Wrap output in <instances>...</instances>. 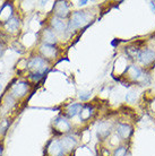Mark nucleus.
<instances>
[{"label": "nucleus", "mask_w": 155, "mask_h": 156, "mask_svg": "<svg viewBox=\"0 0 155 156\" xmlns=\"http://www.w3.org/2000/svg\"><path fill=\"white\" fill-rule=\"evenodd\" d=\"M43 77H44V75L39 74V73H31L30 74V78H31L32 80H34V82H39Z\"/></svg>", "instance_id": "aec40b11"}, {"label": "nucleus", "mask_w": 155, "mask_h": 156, "mask_svg": "<svg viewBox=\"0 0 155 156\" xmlns=\"http://www.w3.org/2000/svg\"><path fill=\"white\" fill-rule=\"evenodd\" d=\"M126 155H127V148L124 146L118 147L114 151V154H113V156H126Z\"/></svg>", "instance_id": "6ab92c4d"}, {"label": "nucleus", "mask_w": 155, "mask_h": 156, "mask_svg": "<svg viewBox=\"0 0 155 156\" xmlns=\"http://www.w3.org/2000/svg\"><path fill=\"white\" fill-rule=\"evenodd\" d=\"M28 69L31 70V73H39V74L45 75L49 67H48V61L42 57H34L32 58L28 63H27Z\"/></svg>", "instance_id": "f257e3e1"}, {"label": "nucleus", "mask_w": 155, "mask_h": 156, "mask_svg": "<svg viewBox=\"0 0 155 156\" xmlns=\"http://www.w3.org/2000/svg\"><path fill=\"white\" fill-rule=\"evenodd\" d=\"M0 90H1V85H0Z\"/></svg>", "instance_id": "b1692460"}, {"label": "nucleus", "mask_w": 155, "mask_h": 156, "mask_svg": "<svg viewBox=\"0 0 155 156\" xmlns=\"http://www.w3.org/2000/svg\"><path fill=\"white\" fill-rule=\"evenodd\" d=\"M137 58H138L140 63H143L145 66H146V65H150V63L153 62L155 60V51L151 50V49L142 50Z\"/></svg>", "instance_id": "39448f33"}, {"label": "nucleus", "mask_w": 155, "mask_h": 156, "mask_svg": "<svg viewBox=\"0 0 155 156\" xmlns=\"http://www.w3.org/2000/svg\"><path fill=\"white\" fill-rule=\"evenodd\" d=\"M87 4V1H79V2H78V5H79V6H84V5H86Z\"/></svg>", "instance_id": "4be33fe9"}, {"label": "nucleus", "mask_w": 155, "mask_h": 156, "mask_svg": "<svg viewBox=\"0 0 155 156\" xmlns=\"http://www.w3.org/2000/svg\"><path fill=\"white\" fill-rule=\"evenodd\" d=\"M51 27L52 30H54L56 32H59V33H62V32L66 31V24L62 20L58 18V17H53L51 20Z\"/></svg>", "instance_id": "ddd939ff"}, {"label": "nucleus", "mask_w": 155, "mask_h": 156, "mask_svg": "<svg viewBox=\"0 0 155 156\" xmlns=\"http://www.w3.org/2000/svg\"><path fill=\"white\" fill-rule=\"evenodd\" d=\"M40 52L42 55V58L44 59H53L57 57V49L54 45H50V44L43 43L40 47Z\"/></svg>", "instance_id": "0eeeda50"}, {"label": "nucleus", "mask_w": 155, "mask_h": 156, "mask_svg": "<svg viewBox=\"0 0 155 156\" xmlns=\"http://www.w3.org/2000/svg\"><path fill=\"white\" fill-rule=\"evenodd\" d=\"M54 14L56 17H58L60 20L66 18L67 16L69 15V8L67 5L66 1H58L54 5Z\"/></svg>", "instance_id": "423d86ee"}, {"label": "nucleus", "mask_w": 155, "mask_h": 156, "mask_svg": "<svg viewBox=\"0 0 155 156\" xmlns=\"http://www.w3.org/2000/svg\"><path fill=\"white\" fill-rule=\"evenodd\" d=\"M140 50L138 48H135V47H129L126 49V53L128 55V57H130L132 59L134 58H137L138 55H139Z\"/></svg>", "instance_id": "a211bd4d"}, {"label": "nucleus", "mask_w": 155, "mask_h": 156, "mask_svg": "<svg viewBox=\"0 0 155 156\" xmlns=\"http://www.w3.org/2000/svg\"><path fill=\"white\" fill-rule=\"evenodd\" d=\"M110 133V127H109L106 123H102L99 127V136L103 138V137H106Z\"/></svg>", "instance_id": "f3484780"}, {"label": "nucleus", "mask_w": 155, "mask_h": 156, "mask_svg": "<svg viewBox=\"0 0 155 156\" xmlns=\"http://www.w3.org/2000/svg\"><path fill=\"white\" fill-rule=\"evenodd\" d=\"M89 15L87 12H75L69 20V28H79L88 23Z\"/></svg>", "instance_id": "f03ea898"}, {"label": "nucleus", "mask_w": 155, "mask_h": 156, "mask_svg": "<svg viewBox=\"0 0 155 156\" xmlns=\"http://www.w3.org/2000/svg\"><path fill=\"white\" fill-rule=\"evenodd\" d=\"M48 153L50 156H63L65 155V149L62 147L61 143L58 139H54L48 146Z\"/></svg>", "instance_id": "20e7f679"}, {"label": "nucleus", "mask_w": 155, "mask_h": 156, "mask_svg": "<svg viewBox=\"0 0 155 156\" xmlns=\"http://www.w3.org/2000/svg\"><path fill=\"white\" fill-rule=\"evenodd\" d=\"M126 73L129 75V77L132 78V79H134V80H139L140 78L143 77V70L140 69L139 67L137 66H129L128 68H127V70H126Z\"/></svg>", "instance_id": "f8f14e48"}, {"label": "nucleus", "mask_w": 155, "mask_h": 156, "mask_svg": "<svg viewBox=\"0 0 155 156\" xmlns=\"http://www.w3.org/2000/svg\"><path fill=\"white\" fill-rule=\"evenodd\" d=\"M53 127L58 131L60 133H67V131H69L70 130V123L68 122L67 119L62 117H58L56 118L53 120Z\"/></svg>", "instance_id": "6e6552de"}, {"label": "nucleus", "mask_w": 155, "mask_h": 156, "mask_svg": "<svg viewBox=\"0 0 155 156\" xmlns=\"http://www.w3.org/2000/svg\"><path fill=\"white\" fill-rule=\"evenodd\" d=\"M116 131H117V135L120 137V138L127 139V138H129L130 135H132V127L129 125H127V123H118V125H117Z\"/></svg>", "instance_id": "1a4fd4ad"}, {"label": "nucleus", "mask_w": 155, "mask_h": 156, "mask_svg": "<svg viewBox=\"0 0 155 156\" xmlns=\"http://www.w3.org/2000/svg\"><path fill=\"white\" fill-rule=\"evenodd\" d=\"M28 83L24 82V80H20V82L15 83V85H13L12 87V96L16 98H22L28 92Z\"/></svg>", "instance_id": "7ed1b4c3"}, {"label": "nucleus", "mask_w": 155, "mask_h": 156, "mask_svg": "<svg viewBox=\"0 0 155 156\" xmlns=\"http://www.w3.org/2000/svg\"><path fill=\"white\" fill-rule=\"evenodd\" d=\"M60 143H61L62 147L65 149V152H66V151H71V149L76 146V144H77V143H76V139L71 136L63 137L61 140H60Z\"/></svg>", "instance_id": "4468645a"}, {"label": "nucleus", "mask_w": 155, "mask_h": 156, "mask_svg": "<svg viewBox=\"0 0 155 156\" xmlns=\"http://www.w3.org/2000/svg\"><path fill=\"white\" fill-rule=\"evenodd\" d=\"M81 108H83V105L79 104V103H73V104H70V105L68 106V110H67L68 117H70V118L76 117L77 114H79Z\"/></svg>", "instance_id": "2eb2a0df"}, {"label": "nucleus", "mask_w": 155, "mask_h": 156, "mask_svg": "<svg viewBox=\"0 0 155 156\" xmlns=\"http://www.w3.org/2000/svg\"><path fill=\"white\" fill-rule=\"evenodd\" d=\"M126 100L128 102H134L136 100V94L132 93V92H130V93L127 94V96H126Z\"/></svg>", "instance_id": "412c9836"}, {"label": "nucleus", "mask_w": 155, "mask_h": 156, "mask_svg": "<svg viewBox=\"0 0 155 156\" xmlns=\"http://www.w3.org/2000/svg\"><path fill=\"white\" fill-rule=\"evenodd\" d=\"M20 26V22L17 17H12L5 22V28L9 33H16Z\"/></svg>", "instance_id": "9d476101"}, {"label": "nucleus", "mask_w": 155, "mask_h": 156, "mask_svg": "<svg viewBox=\"0 0 155 156\" xmlns=\"http://www.w3.org/2000/svg\"><path fill=\"white\" fill-rule=\"evenodd\" d=\"M92 111H93V108L91 105H83L81 112H79V115H81V121H86L88 120L91 115H92Z\"/></svg>", "instance_id": "dca6fc26"}, {"label": "nucleus", "mask_w": 155, "mask_h": 156, "mask_svg": "<svg viewBox=\"0 0 155 156\" xmlns=\"http://www.w3.org/2000/svg\"><path fill=\"white\" fill-rule=\"evenodd\" d=\"M42 37H43V41H44L45 44L53 45V44L57 43V36H56L54 32L52 31L51 28H45V30L43 31Z\"/></svg>", "instance_id": "9b49d317"}, {"label": "nucleus", "mask_w": 155, "mask_h": 156, "mask_svg": "<svg viewBox=\"0 0 155 156\" xmlns=\"http://www.w3.org/2000/svg\"><path fill=\"white\" fill-rule=\"evenodd\" d=\"M1 154H2V148H1V146H0V156H1Z\"/></svg>", "instance_id": "5701e85b"}]
</instances>
